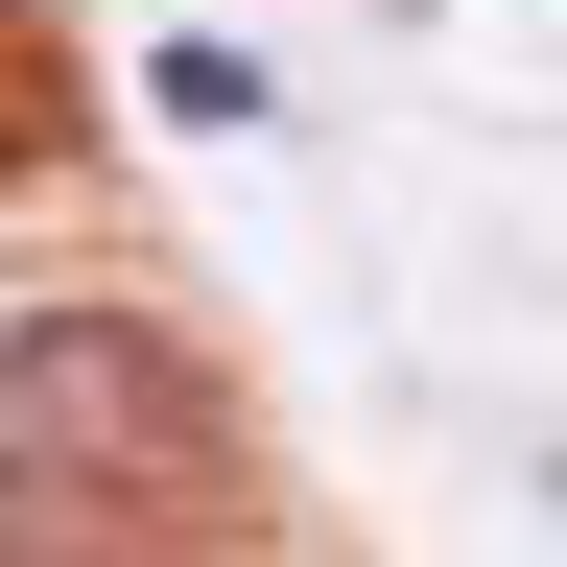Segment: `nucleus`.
Wrapping results in <instances>:
<instances>
[{
  "label": "nucleus",
  "mask_w": 567,
  "mask_h": 567,
  "mask_svg": "<svg viewBox=\"0 0 567 567\" xmlns=\"http://www.w3.org/2000/svg\"><path fill=\"white\" fill-rule=\"evenodd\" d=\"M0 166H24V95H0Z\"/></svg>",
  "instance_id": "2"
},
{
  "label": "nucleus",
  "mask_w": 567,
  "mask_h": 567,
  "mask_svg": "<svg viewBox=\"0 0 567 567\" xmlns=\"http://www.w3.org/2000/svg\"><path fill=\"white\" fill-rule=\"evenodd\" d=\"M213 450V379L118 308H0V544H95V520H166Z\"/></svg>",
  "instance_id": "1"
}]
</instances>
